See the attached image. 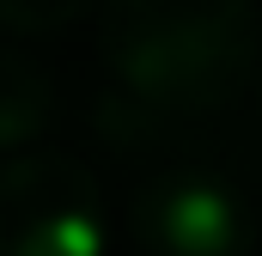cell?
<instances>
[{
	"mask_svg": "<svg viewBox=\"0 0 262 256\" xmlns=\"http://www.w3.org/2000/svg\"><path fill=\"white\" fill-rule=\"evenodd\" d=\"M256 98H262V73H256Z\"/></svg>",
	"mask_w": 262,
	"mask_h": 256,
	"instance_id": "8992f818",
	"label": "cell"
},
{
	"mask_svg": "<svg viewBox=\"0 0 262 256\" xmlns=\"http://www.w3.org/2000/svg\"><path fill=\"white\" fill-rule=\"evenodd\" d=\"M98 49L134 104L171 116L226 110L262 61L256 0H104Z\"/></svg>",
	"mask_w": 262,
	"mask_h": 256,
	"instance_id": "6da1fadb",
	"label": "cell"
},
{
	"mask_svg": "<svg viewBox=\"0 0 262 256\" xmlns=\"http://www.w3.org/2000/svg\"><path fill=\"white\" fill-rule=\"evenodd\" d=\"M104 189L73 153L0 165V256H104Z\"/></svg>",
	"mask_w": 262,
	"mask_h": 256,
	"instance_id": "7a4b0ae2",
	"label": "cell"
},
{
	"mask_svg": "<svg viewBox=\"0 0 262 256\" xmlns=\"http://www.w3.org/2000/svg\"><path fill=\"white\" fill-rule=\"evenodd\" d=\"M49 116H55V79L31 55L0 43V153L31 146L49 128Z\"/></svg>",
	"mask_w": 262,
	"mask_h": 256,
	"instance_id": "277c9868",
	"label": "cell"
},
{
	"mask_svg": "<svg viewBox=\"0 0 262 256\" xmlns=\"http://www.w3.org/2000/svg\"><path fill=\"white\" fill-rule=\"evenodd\" d=\"M140 256H256V214L213 171H159L128 195Z\"/></svg>",
	"mask_w": 262,
	"mask_h": 256,
	"instance_id": "3957f363",
	"label": "cell"
},
{
	"mask_svg": "<svg viewBox=\"0 0 262 256\" xmlns=\"http://www.w3.org/2000/svg\"><path fill=\"white\" fill-rule=\"evenodd\" d=\"M79 12H92V0H0V31H61Z\"/></svg>",
	"mask_w": 262,
	"mask_h": 256,
	"instance_id": "5b68a950",
	"label": "cell"
}]
</instances>
